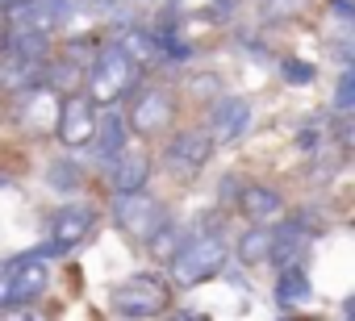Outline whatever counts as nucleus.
<instances>
[{"label":"nucleus","mask_w":355,"mask_h":321,"mask_svg":"<svg viewBox=\"0 0 355 321\" xmlns=\"http://www.w3.org/2000/svg\"><path fill=\"white\" fill-rule=\"evenodd\" d=\"M138 80H142V67L109 38L92 51V63L84 67V96L96 109H105V104H117L121 96H130L138 88Z\"/></svg>","instance_id":"obj_1"},{"label":"nucleus","mask_w":355,"mask_h":321,"mask_svg":"<svg viewBox=\"0 0 355 321\" xmlns=\"http://www.w3.org/2000/svg\"><path fill=\"white\" fill-rule=\"evenodd\" d=\"M226 259H230L226 234L201 230V234H193V238L180 242V250L171 255L167 271H171V284H175V288H197V284L222 275V271H226Z\"/></svg>","instance_id":"obj_2"},{"label":"nucleus","mask_w":355,"mask_h":321,"mask_svg":"<svg viewBox=\"0 0 355 321\" xmlns=\"http://www.w3.org/2000/svg\"><path fill=\"white\" fill-rule=\"evenodd\" d=\"M113 309L121 317H163L171 309V284L150 275V271H138V275H125L113 284Z\"/></svg>","instance_id":"obj_3"},{"label":"nucleus","mask_w":355,"mask_h":321,"mask_svg":"<svg viewBox=\"0 0 355 321\" xmlns=\"http://www.w3.org/2000/svg\"><path fill=\"white\" fill-rule=\"evenodd\" d=\"M214 138H209V129L205 125H193V129H180L171 142H167V150H163V167H167V176L171 180H197L201 172H205V163L214 158Z\"/></svg>","instance_id":"obj_4"},{"label":"nucleus","mask_w":355,"mask_h":321,"mask_svg":"<svg viewBox=\"0 0 355 321\" xmlns=\"http://www.w3.org/2000/svg\"><path fill=\"white\" fill-rule=\"evenodd\" d=\"M134 92L138 96H134V104L125 113L130 134H138V138H163L175 125V96H171V88L155 84V88H134Z\"/></svg>","instance_id":"obj_5"},{"label":"nucleus","mask_w":355,"mask_h":321,"mask_svg":"<svg viewBox=\"0 0 355 321\" xmlns=\"http://www.w3.org/2000/svg\"><path fill=\"white\" fill-rule=\"evenodd\" d=\"M113 221H117V230H121L125 238H134V242L146 246V238L167 221V213H163V205H159L146 188H138V192H117V201H113Z\"/></svg>","instance_id":"obj_6"},{"label":"nucleus","mask_w":355,"mask_h":321,"mask_svg":"<svg viewBox=\"0 0 355 321\" xmlns=\"http://www.w3.org/2000/svg\"><path fill=\"white\" fill-rule=\"evenodd\" d=\"M59 100H63V96H59L55 88H46V84L21 88V92H17V104H13L17 129H26V134H34V138L55 134V125H59Z\"/></svg>","instance_id":"obj_7"},{"label":"nucleus","mask_w":355,"mask_h":321,"mask_svg":"<svg viewBox=\"0 0 355 321\" xmlns=\"http://www.w3.org/2000/svg\"><path fill=\"white\" fill-rule=\"evenodd\" d=\"M96 113H101V109H96L84 92H67V96L59 100V125H55L59 142H63L67 150L88 146L92 134H96Z\"/></svg>","instance_id":"obj_8"},{"label":"nucleus","mask_w":355,"mask_h":321,"mask_svg":"<svg viewBox=\"0 0 355 321\" xmlns=\"http://www.w3.org/2000/svg\"><path fill=\"white\" fill-rule=\"evenodd\" d=\"M51 250H34V255H21V259H9V304H34L46 284H51V263H46Z\"/></svg>","instance_id":"obj_9"},{"label":"nucleus","mask_w":355,"mask_h":321,"mask_svg":"<svg viewBox=\"0 0 355 321\" xmlns=\"http://www.w3.org/2000/svg\"><path fill=\"white\" fill-rule=\"evenodd\" d=\"M251 121H255V109H251V100L247 96H214V104H209V138L214 142H239L247 129H251Z\"/></svg>","instance_id":"obj_10"},{"label":"nucleus","mask_w":355,"mask_h":321,"mask_svg":"<svg viewBox=\"0 0 355 321\" xmlns=\"http://www.w3.org/2000/svg\"><path fill=\"white\" fill-rule=\"evenodd\" d=\"M51 250L55 255H63V250H76L80 242H88L92 238V230H96V209H88V205H63V209H55L51 213Z\"/></svg>","instance_id":"obj_11"},{"label":"nucleus","mask_w":355,"mask_h":321,"mask_svg":"<svg viewBox=\"0 0 355 321\" xmlns=\"http://www.w3.org/2000/svg\"><path fill=\"white\" fill-rule=\"evenodd\" d=\"M105 163H113V158L130 146V125H125V113L117 109V104H105L101 113H96V134H92V142H88Z\"/></svg>","instance_id":"obj_12"},{"label":"nucleus","mask_w":355,"mask_h":321,"mask_svg":"<svg viewBox=\"0 0 355 321\" xmlns=\"http://www.w3.org/2000/svg\"><path fill=\"white\" fill-rule=\"evenodd\" d=\"M109 167H113V172H109L113 192H138V188H146V180H150V154H146V150H130V146H125Z\"/></svg>","instance_id":"obj_13"},{"label":"nucleus","mask_w":355,"mask_h":321,"mask_svg":"<svg viewBox=\"0 0 355 321\" xmlns=\"http://www.w3.org/2000/svg\"><path fill=\"white\" fill-rule=\"evenodd\" d=\"M239 209H243V217L251 226H268V221H276L284 213V196L276 188H268V184H251V188H243Z\"/></svg>","instance_id":"obj_14"},{"label":"nucleus","mask_w":355,"mask_h":321,"mask_svg":"<svg viewBox=\"0 0 355 321\" xmlns=\"http://www.w3.org/2000/svg\"><path fill=\"white\" fill-rule=\"evenodd\" d=\"M42 84V63L38 59H21V55H0V88L5 92H21V88H34Z\"/></svg>","instance_id":"obj_15"},{"label":"nucleus","mask_w":355,"mask_h":321,"mask_svg":"<svg viewBox=\"0 0 355 321\" xmlns=\"http://www.w3.org/2000/svg\"><path fill=\"white\" fill-rule=\"evenodd\" d=\"M138 67H150V63H163L159 59V46H155V34H146V30H121L117 38H113Z\"/></svg>","instance_id":"obj_16"},{"label":"nucleus","mask_w":355,"mask_h":321,"mask_svg":"<svg viewBox=\"0 0 355 321\" xmlns=\"http://www.w3.org/2000/svg\"><path fill=\"white\" fill-rule=\"evenodd\" d=\"M268 255H272V230L268 226H251L243 234V242H239V263L255 267V263H268Z\"/></svg>","instance_id":"obj_17"},{"label":"nucleus","mask_w":355,"mask_h":321,"mask_svg":"<svg viewBox=\"0 0 355 321\" xmlns=\"http://www.w3.org/2000/svg\"><path fill=\"white\" fill-rule=\"evenodd\" d=\"M276 300H280L284 309H293V304H305V300H309V279H305V271H301V267H280Z\"/></svg>","instance_id":"obj_18"},{"label":"nucleus","mask_w":355,"mask_h":321,"mask_svg":"<svg viewBox=\"0 0 355 321\" xmlns=\"http://www.w3.org/2000/svg\"><path fill=\"white\" fill-rule=\"evenodd\" d=\"M180 242H184L180 226H175V221H163V226L146 238V250H150V259H155V263H171V255L180 250Z\"/></svg>","instance_id":"obj_19"},{"label":"nucleus","mask_w":355,"mask_h":321,"mask_svg":"<svg viewBox=\"0 0 355 321\" xmlns=\"http://www.w3.org/2000/svg\"><path fill=\"white\" fill-rule=\"evenodd\" d=\"M46 180H51V188H59V192H71V188L80 184V167L71 163V158H55V163H51V172H46Z\"/></svg>","instance_id":"obj_20"},{"label":"nucleus","mask_w":355,"mask_h":321,"mask_svg":"<svg viewBox=\"0 0 355 321\" xmlns=\"http://www.w3.org/2000/svg\"><path fill=\"white\" fill-rule=\"evenodd\" d=\"M0 321H46V313H38L34 304H5Z\"/></svg>","instance_id":"obj_21"},{"label":"nucleus","mask_w":355,"mask_h":321,"mask_svg":"<svg viewBox=\"0 0 355 321\" xmlns=\"http://www.w3.org/2000/svg\"><path fill=\"white\" fill-rule=\"evenodd\" d=\"M280 75H284L288 84H309V80H313V67L301 63V59H288V63H280Z\"/></svg>","instance_id":"obj_22"},{"label":"nucleus","mask_w":355,"mask_h":321,"mask_svg":"<svg viewBox=\"0 0 355 321\" xmlns=\"http://www.w3.org/2000/svg\"><path fill=\"white\" fill-rule=\"evenodd\" d=\"M351 92H355V80H351V71H343V80H338V96H334V109H338V113L351 109V100H355Z\"/></svg>","instance_id":"obj_23"},{"label":"nucleus","mask_w":355,"mask_h":321,"mask_svg":"<svg viewBox=\"0 0 355 321\" xmlns=\"http://www.w3.org/2000/svg\"><path fill=\"white\" fill-rule=\"evenodd\" d=\"M301 0H263V13L268 17H284V13H297Z\"/></svg>","instance_id":"obj_24"},{"label":"nucleus","mask_w":355,"mask_h":321,"mask_svg":"<svg viewBox=\"0 0 355 321\" xmlns=\"http://www.w3.org/2000/svg\"><path fill=\"white\" fill-rule=\"evenodd\" d=\"M9 304V259L0 263V309Z\"/></svg>","instance_id":"obj_25"},{"label":"nucleus","mask_w":355,"mask_h":321,"mask_svg":"<svg viewBox=\"0 0 355 321\" xmlns=\"http://www.w3.org/2000/svg\"><path fill=\"white\" fill-rule=\"evenodd\" d=\"M167 321H201V317H197V313H171Z\"/></svg>","instance_id":"obj_26"},{"label":"nucleus","mask_w":355,"mask_h":321,"mask_svg":"<svg viewBox=\"0 0 355 321\" xmlns=\"http://www.w3.org/2000/svg\"><path fill=\"white\" fill-rule=\"evenodd\" d=\"M5 34H9V17H5V9H0V42H5Z\"/></svg>","instance_id":"obj_27"},{"label":"nucleus","mask_w":355,"mask_h":321,"mask_svg":"<svg viewBox=\"0 0 355 321\" xmlns=\"http://www.w3.org/2000/svg\"><path fill=\"white\" fill-rule=\"evenodd\" d=\"M5 184H9V176H5V172H0V188H5Z\"/></svg>","instance_id":"obj_28"},{"label":"nucleus","mask_w":355,"mask_h":321,"mask_svg":"<svg viewBox=\"0 0 355 321\" xmlns=\"http://www.w3.org/2000/svg\"><path fill=\"white\" fill-rule=\"evenodd\" d=\"M9 5H13V0H0V9H9Z\"/></svg>","instance_id":"obj_29"}]
</instances>
